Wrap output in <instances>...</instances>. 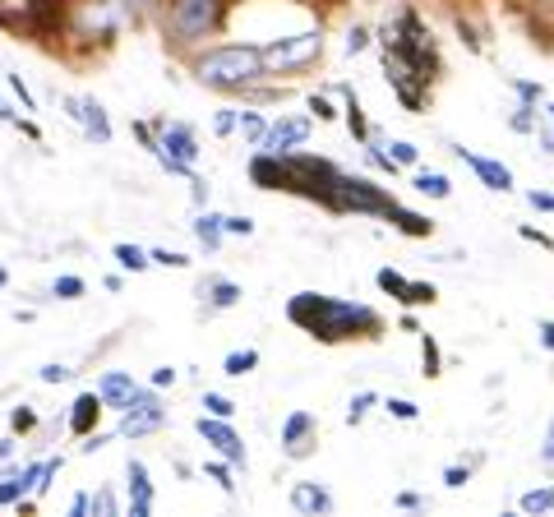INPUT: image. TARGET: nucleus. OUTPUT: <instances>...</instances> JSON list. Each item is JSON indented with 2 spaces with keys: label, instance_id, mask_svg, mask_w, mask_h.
<instances>
[{
  "label": "nucleus",
  "instance_id": "49530a36",
  "mask_svg": "<svg viewBox=\"0 0 554 517\" xmlns=\"http://www.w3.org/2000/svg\"><path fill=\"white\" fill-rule=\"evenodd\" d=\"M527 204H531V208H541V213H554V194L531 190V194H527Z\"/></svg>",
  "mask_w": 554,
  "mask_h": 517
},
{
  "label": "nucleus",
  "instance_id": "c03bdc74",
  "mask_svg": "<svg viewBox=\"0 0 554 517\" xmlns=\"http://www.w3.org/2000/svg\"><path fill=\"white\" fill-rule=\"evenodd\" d=\"M421 351H425V374H439V347H434V337H425Z\"/></svg>",
  "mask_w": 554,
  "mask_h": 517
},
{
  "label": "nucleus",
  "instance_id": "4be33fe9",
  "mask_svg": "<svg viewBox=\"0 0 554 517\" xmlns=\"http://www.w3.org/2000/svg\"><path fill=\"white\" fill-rule=\"evenodd\" d=\"M416 194H425V199H448L453 181H448L444 171H416Z\"/></svg>",
  "mask_w": 554,
  "mask_h": 517
},
{
  "label": "nucleus",
  "instance_id": "1a4fd4ad",
  "mask_svg": "<svg viewBox=\"0 0 554 517\" xmlns=\"http://www.w3.org/2000/svg\"><path fill=\"white\" fill-rule=\"evenodd\" d=\"M65 116L88 134V144H111V121L107 107L97 97H65Z\"/></svg>",
  "mask_w": 554,
  "mask_h": 517
},
{
  "label": "nucleus",
  "instance_id": "39448f33",
  "mask_svg": "<svg viewBox=\"0 0 554 517\" xmlns=\"http://www.w3.org/2000/svg\"><path fill=\"white\" fill-rule=\"evenodd\" d=\"M324 56V33L310 28V33H296V37H277V42H264V65H268V79L273 74H296L305 65H314Z\"/></svg>",
  "mask_w": 554,
  "mask_h": 517
},
{
  "label": "nucleus",
  "instance_id": "cd10ccee",
  "mask_svg": "<svg viewBox=\"0 0 554 517\" xmlns=\"http://www.w3.org/2000/svg\"><path fill=\"white\" fill-rule=\"evenodd\" d=\"M518 508H522V513H554V485H550V490H527Z\"/></svg>",
  "mask_w": 554,
  "mask_h": 517
},
{
  "label": "nucleus",
  "instance_id": "052dcab7",
  "mask_svg": "<svg viewBox=\"0 0 554 517\" xmlns=\"http://www.w3.org/2000/svg\"><path fill=\"white\" fill-rule=\"evenodd\" d=\"M545 121H550V125H554V102H550V111H545Z\"/></svg>",
  "mask_w": 554,
  "mask_h": 517
},
{
  "label": "nucleus",
  "instance_id": "5701e85b",
  "mask_svg": "<svg viewBox=\"0 0 554 517\" xmlns=\"http://www.w3.org/2000/svg\"><path fill=\"white\" fill-rule=\"evenodd\" d=\"M116 264H121L125 273H144V268L153 264V254H144L139 245H130V241H125V245H116Z\"/></svg>",
  "mask_w": 554,
  "mask_h": 517
},
{
  "label": "nucleus",
  "instance_id": "3c124183",
  "mask_svg": "<svg viewBox=\"0 0 554 517\" xmlns=\"http://www.w3.org/2000/svg\"><path fill=\"white\" fill-rule=\"evenodd\" d=\"M88 508H93V494H74V504H70V513L74 517H84Z\"/></svg>",
  "mask_w": 554,
  "mask_h": 517
},
{
  "label": "nucleus",
  "instance_id": "9b49d317",
  "mask_svg": "<svg viewBox=\"0 0 554 517\" xmlns=\"http://www.w3.org/2000/svg\"><path fill=\"white\" fill-rule=\"evenodd\" d=\"M379 287H384L388 296H398L402 305H434V296H439L430 282H407V277L393 273V268H379Z\"/></svg>",
  "mask_w": 554,
  "mask_h": 517
},
{
  "label": "nucleus",
  "instance_id": "09e8293b",
  "mask_svg": "<svg viewBox=\"0 0 554 517\" xmlns=\"http://www.w3.org/2000/svg\"><path fill=\"white\" fill-rule=\"evenodd\" d=\"M536 139H541V148L554 157V125H536Z\"/></svg>",
  "mask_w": 554,
  "mask_h": 517
},
{
  "label": "nucleus",
  "instance_id": "2eb2a0df",
  "mask_svg": "<svg viewBox=\"0 0 554 517\" xmlns=\"http://www.w3.org/2000/svg\"><path fill=\"white\" fill-rule=\"evenodd\" d=\"M139 393V384H134V374L125 370H107L102 379H97V397H102V407L111 411H125V402Z\"/></svg>",
  "mask_w": 554,
  "mask_h": 517
},
{
  "label": "nucleus",
  "instance_id": "6e6d98bb",
  "mask_svg": "<svg viewBox=\"0 0 554 517\" xmlns=\"http://www.w3.org/2000/svg\"><path fill=\"white\" fill-rule=\"evenodd\" d=\"M421 504H425L421 494H398V508H421Z\"/></svg>",
  "mask_w": 554,
  "mask_h": 517
},
{
  "label": "nucleus",
  "instance_id": "c9c22d12",
  "mask_svg": "<svg viewBox=\"0 0 554 517\" xmlns=\"http://www.w3.org/2000/svg\"><path fill=\"white\" fill-rule=\"evenodd\" d=\"M388 148H393V162H398V167H411V162L421 157V153H416V144H407V139H393Z\"/></svg>",
  "mask_w": 554,
  "mask_h": 517
},
{
  "label": "nucleus",
  "instance_id": "4d7b16f0",
  "mask_svg": "<svg viewBox=\"0 0 554 517\" xmlns=\"http://www.w3.org/2000/svg\"><path fill=\"white\" fill-rule=\"evenodd\" d=\"M121 5H125V10H153L157 0H121Z\"/></svg>",
  "mask_w": 554,
  "mask_h": 517
},
{
  "label": "nucleus",
  "instance_id": "6ab92c4d",
  "mask_svg": "<svg viewBox=\"0 0 554 517\" xmlns=\"http://www.w3.org/2000/svg\"><path fill=\"white\" fill-rule=\"evenodd\" d=\"M204 301H208V310H231V305L241 301V287H236L231 277H208V282H204Z\"/></svg>",
  "mask_w": 554,
  "mask_h": 517
},
{
  "label": "nucleus",
  "instance_id": "7c9ffc66",
  "mask_svg": "<svg viewBox=\"0 0 554 517\" xmlns=\"http://www.w3.org/2000/svg\"><path fill=\"white\" fill-rule=\"evenodd\" d=\"M384 411H388V416H398V421H416V416H421V407H416L411 397H388Z\"/></svg>",
  "mask_w": 554,
  "mask_h": 517
},
{
  "label": "nucleus",
  "instance_id": "4c0bfd02",
  "mask_svg": "<svg viewBox=\"0 0 554 517\" xmlns=\"http://www.w3.org/2000/svg\"><path fill=\"white\" fill-rule=\"evenodd\" d=\"M153 264H162V268H190V259H185V254H176V250H153Z\"/></svg>",
  "mask_w": 554,
  "mask_h": 517
},
{
  "label": "nucleus",
  "instance_id": "a18cd8bd",
  "mask_svg": "<svg viewBox=\"0 0 554 517\" xmlns=\"http://www.w3.org/2000/svg\"><path fill=\"white\" fill-rule=\"evenodd\" d=\"M10 425H14V430H33V425H37V416H33V411H28V407H14Z\"/></svg>",
  "mask_w": 554,
  "mask_h": 517
},
{
  "label": "nucleus",
  "instance_id": "2f4dec72",
  "mask_svg": "<svg viewBox=\"0 0 554 517\" xmlns=\"http://www.w3.org/2000/svg\"><path fill=\"white\" fill-rule=\"evenodd\" d=\"M471 467H476V457H471V462H453V467L444 471V485H448V490H462V485L471 481Z\"/></svg>",
  "mask_w": 554,
  "mask_h": 517
},
{
  "label": "nucleus",
  "instance_id": "c756f323",
  "mask_svg": "<svg viewBox=\"0 0 554 517\" xmlns=\"http://www.w3.org/2000/svg\"><path fill=\"white\" fill-rule=\"evenodd\" d=\"M374 402H379L374 393H356V397H351V407H347V425H361L365 416H370V407H374Z\"/></svg>",
  "mask_w": 554,
  "mask_h": 517
},
{
  "label": "nucleus",
  "instance_id": "423d86ee",
  "mask_svg": "<svg viewBox=\"0 0 554 517\" xmlns=\"http://www.w3.org/2000/svg\"><path fill=\"white\" fill-rule=\"evenodd\" d=\"M398 204L393 194H384L374 181H361V176H342L338 190H333V213H379L388 217V208Z\"/></svg>",
  "mask_w": 554,
  "mask_h": 517
},
{
  "label": "nucleus",
  "instance_id": "e433bc0d",
  "mask_svg": "<svg viewBox=\"0 0 554 517\" xmlns=\"http://www.w3.org/2000/svg\"><path fill=\"white\" fill-rule=\"evenodd\" d=\"M208 471V481H213L217 485V490H236V481H231V467H222V462H213V467H204Z\"/></svg>",
  "mask_w": 554,
  "mask_h": 517
},
{
  "label": "nucleus",
  "instance_id": "ddd939ff",
  "mask_svg": "<svg viewBox=\"0 0 554 517\" xmlns=\"http://www.w3.org/2000/svg\"><path fill=\"white\" fill-rule=\"evenodd\" d=\"M33 481H37V462H28V467H5V471H0V508L24 504L28 494H33Z\"/></svg>",
  "mask_w": 554,
  "mask_h": 517
},
{
  "label": "nucleus",
  "instance_id": "79ce46f5",
  "mask_svg": "<svg viewBox=\"0 0 554 517\" xmlns=\"http://www.w3.org/2000/svg\"><path fill=\"white\" fill-rule=\"evenodd\" d=\"M310 111L319 116V121H333V116H338V111H333V102H328L324 93H314V97H310Z\"/></svg>",
  "mask_w": 554,
  "mask_h": 517
},
{
  "label": "nucleus",
  "instance_id": "f257e3e1",
  "mask_svg": "<svg viewBox=\"0 0 554 517\" xmlns=\"http://www.w3.org/2000/svg\"><path fill=\"white\" fill-rule=\"evenodd\" d=\"M287 319L305 328L319 342H351V337H374L379 333V314L370 305L338 301V296H319V291H301L287 301Z\"/></svg>",
  "mask_w": 554,
  "mask_h": 517
},
{
  "label": "nucleus",
  "instance_id": "603ef678",
  "mask_svg": "<svg viewBox=\"0 0 554 517\" xmlns=\"http://www.w3.org/2000/svg\"><path fill=\"white\" fill-rule=\"evenodd\" d=\"M541 462H550V467H554V425H550V434H545V448H541Z\"/></svg>",
  "mask_w": 554,
  "mask_h": 517
},
{
  "label": "nucleus",
  "instance_id": "7ed1b4c3",
  "mask_svg": "<svg viewBox=\"0 0 554 517\" xmlns=\"http://www.w3.org/2000/svg\"><path fill=\"white\" fill-rule=\"evenodd\" d=\"M231 0H167V37L176 47H199L208 33L222 28Z\"/></svg>",
  "mask_w": 554,
  "mask_h": 517
},
{
  "label": "nucleus",
  "instance_id": "9d476101",
  "mask_svg": "<svg viewBox=\"0 0 554 517\" xmlns=\"http://www.w3.org/2000/svg\"><path fill=\"white\" fill-rule=\"evenodd\" d=\"M305 139H310V121L305 116H282V121H268V134L259 148H268V153H296Z\"/></svg>",
  "mask_w": 554,
  "mask_h": 517
},
{
  "label": "nucleus",
  "instance_id": "de8ad7c7",
  "mask_svg": "<svg viewBox=\"0 0 554 517\" xmlns=\"http://www.w3.org/2000/svg\"><path fill=\"white\" fill-rule=\"evenodd\" d=\"M227 231L231 236H254V222L250 217H227Z\"/></svg>",
  "mask_w": 554,
  "mask_h": 517
},
{
  "label": "nucleus",
  "instance_id": "dca6fc26",
  "mask_svg": "<svg viewBox=\"0 0 554 517\" xmlns=\"http://www.w3.org/2000/svg\"><path fill=\"white\" fill-rule=\"evenodd\" d=\"M458 157L476 171V176H481L485 190H504V194L513 190V171H508L504 162H494V157H476V153H467V148H458Z\"/></svg>",
  "mask_w": 554,
  "mask_h": 517
},
{
  "label": "nucleus",
  "instance_id": "a211bd4d",
  "mask_svg": "<svg viewBox=\"0 0 554 517\" xmlns=\"http://www.w3.org/2000/svg\"><path fill=\"white\" fill-rule=\"evenodd\" d=\"M97 416H102V397L97 393H79L74 397V411H70V434L88 439L97 430Z\"/></svg>",
  "mask_w": 554,
  "mask_h": 517
},
{
  "label": "nucleus",
  "instance_id": "f3484780",
  "mask_svg": "<svg viewBox=\"0 0 554 517\" xmlns=\"http://www.w3.org/2000/svg\"><path fill=\"white\" fill-rule=\"evenodd\" d=\"M291 508H296V513H310V517L333 513V494L319 481H296L291 485Z\"/></svg>",
  "mask_w": 554,
  "mask_h": 517
},
{
  "label": "nucleus",
  "instance_id": "f704fd0d",
  "mask_svg": "<svg viewBox=\"0 0 554 517\" xmlns=\"http://www.w3.org/2000/svg\"><path fill=\"white\" fill-rule=\"evenodd\" d=\"M513 130H518V134L536 130V102H522V107L513 111Z\"/></svg>",
  "mask_w": 554,
  "mask_h": 517
},
{
  "label": "nucleus",
  "instance_id": "20e7f679",
  "mask_svg": "<svg viewBox=\"0 0 554 517\" xmlns=\"http://www.w3.org/2000/svg\"><path fill=\"white\" fill-rule=\"evenodd\" d=\"M153 157L171 176H194V162H199V134L185 121H157V144Z\"/></svg>",
  "mask_w": 554,
  "mask_h": 517
},
{
  "label": "nucleus",
  "instance_id": "0eeeda50",
  "mask_svg": "<svg viewBox=\"0 0 554 517\" xmlns=\"http://www.w3.org/2000/svg\"><path fill=\"white\" fill-rule=\"evenodd\" d=\"M167 425V407H162V397H157V388H139V393L125 402L121 411V439H144V434L162 430Z\"/></svg>",
  "mask_w": 554,
  "mask_h": 517
},
{
  "label": "nucleus",
  "instance_id": "a878e982",
  "mask_svg": "<svg viewBox=\"0 0 554 517\" xmlns=\"http://www.w3.org/2000/svg\"><path fill=\"white\" fill-rule=\"evenodd\" d=\"M61 476V457H47V462H37V481H33V499H42V494L51 490V481Z\"/></svg>",
  "mask_w": 554,
  "mask_h": 517
},
{
  "label": "nucleus",
  "instance_id": "5fc2aeb1",
  "mask_svg": "<svg viewBox=\"0 0 554 517\" xmlns=\"http://www.w3.org/2000/svg\"><path fill=\"white\" fill-rule=\"evenodd\" d=\"M0 121H5V125H19V116H14V107L5 102V97H0Z\"/></svg>",
  "mask_w": 554,
  "mask_h": 517
},
{
  "label": "nucleus",
  "instance_id": "864d4df0",
  "mask_svg": "<svg viewBox=\"0 0 554 517\" xmlns=\"http://www.w3.org/2000/svg\"><path fill=\"white\" fill-rule=\"evenodd\" d=\"M541 347L554 351V319H545V324H541Z\"/></svg>",
  "mask_w": 554,
  "mask_h": 517
},
{
  "label": "nucleus",
  "instance_id": "680f3d73",
  "mask_svg": "<svg viewBox=\"0 0 554 517\" xmlns=\"http://www.w3.org/2000/svg\"><path fill=\"white\" fill-rule=\"evenodd\" d=\"M301 5H310V0H301Z\"/></svg>",
  "mask_w": 554,
  "mask_h": 517
},
{
  "label": "nucleus",
  "instance_id": "c85d7f7f",
  "mask_svg": "<svg viewBox=\"0 0 554 517\" xmlns=\"http://www.w3.org/2000/svg\"><path fill=\"white\" fill-rule=\"evenodd\" d=\"M347 125H351V134L356 139H370V125H365V111H361V102H356V93H347Z\"/></svg>",
  "mask_w": 554,
  "mask_h": 517
},
{
  "label": "nucleus",
  "instance_id": "6e6552de",
  "mask_svg": "<svg viewBox=\"0 0 554 517\" xmlns=\"http://www.w3.org/2000/svg\"><path fill=\"white\" fill-rule=\"evenodd\" d=\"M194 430H199V439H204L213 453L227 457L231 467H245V462H250V453H245V444H241V434L231 430L227 416H199V421H194Z\"/></svg>",
  "mask_w": 554,
  "mask_h": 517
},
{
  "label": "nucleus",
  "instance_id": "ea45409f",
  "mask_svg": "<svg viewBox=\"0 0 554 517\" xmlns=\"http://www.w3.org/2000/svg\"><path fill=\"white\" fill-rule=\"evenodd\" d=\"M365 47H370V33H365V28H351L347 33V56H361Z\"/></svg>",
  "mask_w": 554,
  "mask_h": 517
},
{
  "label": "nucleus",
  "instance_id": "a19ab883",
  "mask_svg": "<svg viewBox=\"0 0 554 517\" xmlns=\"http://www.w3.org/2000/svg\"><path fill=\"white\" fill-rule=\"evenodd\" d=\"M88 513H116V494H111V490H97L93 494V508H88Z\"/></svg>",
  "mask_w": 554,
  "mask_h": 517
},
{
  "label": "nucleus",
  "instance_id": "bf43d9fd",
  "mask_svg": "<svg viewBox=\"0 0 554 517\" xmlns=\"http://www.w3.org/2000/svg\"><path fill=\"white\" fill-rule=\"evenodd\" d=\"M5 282H10V273H5V268H0V291H5Z\"/></svg>",
  "mask_w": 554,
  "mask_h": 517
},
{
  "label": "nucleus",
  "instance_id": "bb28decb",
  "mask_svg": "<svg viewBox=\"0 0 554 517\" xmlns=\"http://www.w3.org/2000/svg\"><path fill=\"white\" fill-rule=\"evenodd\" d=\"M51 296H56V301H79V296H84V277H74V273L56 277V282H51Z\"/></svg>",
  "mask_w": 554,
  "mask_h": 517
},
{
  "label": "nucleus",
  "instance_id": "72a5a7b5",
  "mask_svg": "<svg viewBox=\"0 0 554 517\" xmlns=\"http://www.w3.org/2000/svg\"><path fill=\"white\" fill-rule=\"evenodd\" d=\"M204 407H208V416H236V402L231 397H222V393H204Z\"/></svg>",
  "mask_w": 554,
  "mask_h": 517
},
{
  "label": "nucleus",
  "instance_id": "473e14b6",
  "mask_svg": "<svg viewBox=\"0 0 554 517\" xmlns=\"http://www.w3.org/2000/svg\"><path fill=\"white\" fill-rule=\"evenodd\" d=\"M236 130H241V111H236V107H222L213 116V134H236Z\"/></svg>",
  "mask_w": 554,
  "mask_h": 517
},
{
  "label": "nucleus",
  "instance_id": "393cba45",
  "mask_svg": "<svg viewBox=\"0 0 554 517\" xmlns=\"http://www.w3.org/2000/svg\"><path fill=\"white\" fill-rule=\"evenodd\" d=\"M241 134H245V144H264V134H268V121L259 116V111H241Z\"/></svg>",
  "mask_w": 554,
  "mask_h": 517
},
{
  "label": "nucleus",
  "instance_id": "8fccbe9b",
  "mask_svg": "<svg viewBox=\"0 0 554 517\" xmlns=\"http://www.w3.org/2000/svg\"><path fill=\"white\" fill-rule=\"evenodd\" d=\"M167 384H176V370H171V365H162V370H153V388H167Z\"/></svg>",
  "mask_w": 554,
  "mask_h": 517
},
{
  "label": "nucleus",
  "instance_id": "aec40b11",
  "mask_svg": "<svg viewBox=\"0 0 554 517\" xmlns=\"http://www.w3.org/2000/svg\"><path fill=\"white\" fill-rule=\"evenodd\" d=\"M194 236H199V245H204L208 254L222 245V236H227V217L222 213H199L194 217Z\"/></svg>",
  "mask_w": 554,
  "mask_h": 517
},
{
  "label": "nucleus",
  "instance_id": "58836bf2",
  "mask_svg": "<svg viewBox=\"0 0 554 517\" xmlns=\"http://www.w3.org/2000/svg\"><path fill=\"white\" fill-rule=\"evenodd\" d=\"M10 88H14V97H19V102H24V111H37L33 93H28V84H24V74H10Z\"/></svg>",
  "mask_w": 554,
  "mask_h": 517
},
{
  "label": "nucleus",
  "instance_id": "f8f14e48",
  "mask_svg": "<svg viewBox=\"0 0 554 517\" xmlns=\"http://www.w3.org/2000/svg\"><path fill=\"white\" fill-rule=\"evenodd\" d=\"M125 494H130V517L153 513V481H148V467L139 457H130V467H125Z\"/></svg>",
  "mask_w": 554,
  "mask_h": 517
},
{
  "label": "nucleus",
  "instance_id": "b1692460",
  "mask_svg": "<svg viewBox=\"0 0 554 517\" xmlns=\"http://www.w3.org/2000/svg\"><path fill=\"white\" fill-rule=\"evenodd\" d=\"M254 365H259V351H231L227 361H222V374H231V379H245V374L254 370Z\"/></svg>",
  "mask_w": 554,
  "mask_h": 517
},
{
  "label": "nucleus",
  "instance_id": "4468645a",
  "mask_svg": "<svg viewBox=\"0 0 554 517\" xmlns=\"http://www.w3.org/2000/svg\"><path fill=\"white\" fill-rule=\"evenodd\" d=\"M282 448L287 457H305L314 448V416L310 411H291L287 425H282Z\"/></svg>",
  "mask_w": 554,
  "mask_h": 517
},
{
  "label": "nucleus",
  "instance_id": "13d9d810",
  "mask_svg": "<svg viewBox=\"0 0 554 517\" xmlns=\"http://www.w3.org/2000/svg\"><path fill=\"white\" fill-rule=\"evenodd\" d=\"M10 453H14V439H0V462H5Z\"/></svg>",
  "mask_w": 554,
  "mask_h": 517
},
{
  "label": "nucleus",
  "instance_id": "f03ea898",
  "mask_svg": "<svg viewBox=\"0 0 554 517\" xmlns=\"http://www.w3.org/2000/svg\"><path fill=\"white\" fill-rule=\"evenodd\" d=\"M194 79L213 93H250L268 79L264 47L250 42H231V47H208L194 56Z\"/></svg>",
  "mask_w": 554,
  "mask_h": 517
},
{
  "label": "nucleus",
  "instance_id": "37998d69",
  "mask_svg": "<svg viewBox=\"0 0 554 517\" xmlns=\"http://www.w3.org/2000/svg\"><path fill=\"white\" fill-rule=\"evenodd\" d=\"M70 365H42V384H65L70 379Z\"/></svg>",
  "mask_w": 554,
  "mask_h": 517
},
{
  "label": "nucleus",
  "instance_id": "412c9836",
  "mask_svg": "<svg viewBox=\"0 0 554 517\" xmlns=\"http://www.w3.org/2000/svg\"><path fill=\"white\" fill-rule=\"evenodd\" d=\"M388 222H393L398 231H407V236H430V231H434V222H430V217L411 213V208H402V204H393V208H388Z\"/></svg>",
  "mask_w": 554,
  "mask_h": 517
}]
</instances>
